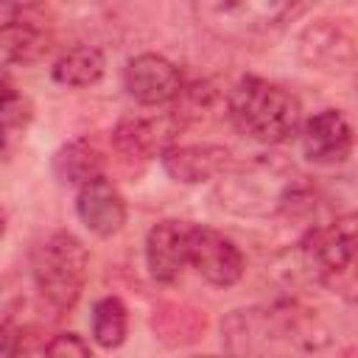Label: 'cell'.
Wrapping results in <instances>:
<instances>
[{
	"label": "cell",
	"instance_id": "6da1fadb",
	"mask_svg": "<svg viewBox=\"0 0 358 358\" xmlns=\"http://www.w3.org/2000/svg\"><path fill=\"white\" fill-rule=\"evenodd\" d=\"M235 129L257 143H285L302 129V106L294 92L260 76H243L227 101Z\"/></svg>",
	"mask_w": 358,
	"mask_h": 358
},
{
	"label": "cell",
	"instance_id": "7a4b0ae2",
	"mask_svg": "<svg viewBox=\"0 0 358 358\" xmlns=\"http://www.w3.org/2000/svg\"><path fill=\"white\" fill-rule=\"evenodd\" d=\"M90 252L73 232H50L31 249V277L53 310H70L84 291Z\"/></svg>",
	"mask_w": 358,
	"mask_h": 358
},
{
	"label": "cell",
	"instance_id": "3957f363",
	"mask_svg": "<svg viewBox=\"0 0 358 358\" xmlns=\"http://www.w3.org/2000/svg\"><path fill=\"white\" fill-rule=\"evenodd\" d=\"M218 193L227 201V207L235 213L266 215V213L291 207L294 199L302 193V185L294 176V171H280L277 165L260 162L252 171H241L229 176L227 185L221 182Z\"/></svg>",
	"mask_w": 358,
	"mask_h": 358
},
{
	"label": "cell",
	"instance_id": "277c9868",
	"mask_svg": "<svg viewBox=\"0 0 358 358\" xmlns=\"http://www.w3.org/2000/svg\"><path fill=\"white\" fill-rule=\"evenodd\" d=\"M299 252L310 277L327 285L358 257V213L338 215L336 221L310 229Z\"/></svg>",
	"mask_w": 358,
	"mask_h": 358
},
{
	"label": "cell",
	"instance_id": "5b68a950",
	"mask_svg": "<svg viewBox=\"0 0 358 358\" xmlns=\"http://www.w3.org/2000/svg\"><path fill=\"white\" fill-rule=\"evenodd\" d=\"M193 11L221 36H252L282 25L299 8L291 3H196Z\"/></svg>",
	"mask_w": 358,
	"mask_h": 358
},
{
	"label": "cell",
	"instance_id": "8992f818",
	"mask_svg": "<svg viewBox=\"0 0 358 358\" xmlns=\"http://www.w3.org/2000/svg\"><path fill=\"white\" fill-rule=\"evenodd\" d=\"M182 123L176 120L173 112L168 115H126L117 120L112 129V145L117 154L129 159H151V157H165L176 143Z\"/></svg>",
	"mask_w": 358,
	"mask_h": 358
},
{
	"label": "cell",
	"instance_id": "52a82bcc",
	"mask_svg": "<svg viewBox=\"0 0 358 358\" xmlns=\"http://www.w3.org/2000/svg\"><path fill=\"white\" fill-rule=\"evenodd\" d=\"M190 266L201 280H207L215 288L235 285L246 268L241 249L224 232L196 224L190 229Z\"/></svg>",
	"mask_w": 358,
	"mask_h": 358
},
{
	"label": "cell",
	"instance_id": "ba28073f",
	"mask_svg": "<svg viewBox=\"0 0 358 358\" xmlns=\"http://www.w3.org/2000/svg\"><path fill=\"white\" fill-rule=\"evenodd\" d=\"M126 92L143 106H162L182 95V73L173 62L159 53H140L123 67Z\"/></svg>",
	"mask_w": 358,
	"mask_h": 358
},
{
	"label": "cell",
	"instance_id": "9c48e42d",
	"mask_svg": "<svg viewBox=\"0 0 358 358\" xmlns=\"http://www.w3.org/2000/svg\"><path fill=\"white\" fill-rule=\"evenodd\" d=\"M34 6H3V31H0V50L3 64H36L48 56L53 39L42 20L34 14Z\"/></svg>",
	"mask_w": 358,
	"mask_h": 358
},
{
	"label": "cell",
	"instance_id": "30bf717a",
	"mask_svg": "<svg viewBox=\"0 0 358 358\" xmlns=\"http://www.w3.org/2000/svg\"><path fill=\"white\" fill-rule=\"evenodd\" d=\"M190 229L193 224L165 218L145 235V266L157 282H176L190 263Z\"/></svg>",
	"mask_w": 358,
	"mask_h": 358
},
{
	"label": "cell",
	"instance_id": "8fae6325",
	"mask_svg": "<svg viewBox=\"0 0 358 358\" xmlns=\"http://www.w3.org/2000/svg\"><path fill=\"white\" fill-rule=\"evenodd\" d=\"M302 151L313 165H341L352 151V126L338 109H322L302 123Z\"/></svg>",
	"mask_w": 358,
	"mask_h": 358
},
{
	"label": "cell",
	"instance_id": "7c38bea8",
	"mask_svg": "<svg viewBox=\"0 0 358 358\" xmlns=\"http://www.w3.org/2000/svg\"><path fill=\"white\" fill-rule=\"evenodd\" d=\"M76 213H78L81 224L98 238H112L126 224V201H123L120 190L106 176L78 187Z\"/></svg>",
	"mask_w": 358,
	"mask_h": 358
},
{
	"label": "cell",
	"instance_id": "4fadbf2b",
	"mask_svg": "<svg viewBox=\"0 0 358 358\" xmlns=\"http://www.w3.org/2000/svg\"><path fill=\"white\" fill-rule=\"evenodd\" d=\"M229 165V151L215 143H193V145H173L162 157V168L173 182L199 185L215 179Z\"/></svg>",
	"mask_w": 358,
	"mask_h": 358
},
{
	"label": "cell",
	"instance_id": "5bb4252c",
	"mask_svg": "<svg viewBox=\"0 0 358 358\" xmlns=\"http://www.w3.org/2000/svg\"><path fill=\"white\" fill-rule=\"evenodd\" d=\"M103 165H106L103 151L90 137H76V140L64 143L53 154V173L64 185L84 187V185H90V182L103 176Z\"/></svg>",
	"mask_w": 358,
	"mask_h": 358
},
{
	"label": "cell",
	"instance_id": "9a60e30c",
	"mask_svg": "<svg viewBox=\"0 0 358 358\" xmlns=\"http://www.w3.org/2000/svg\"><path fill=\"white\" fill-rule=\"evenodd\" d=\"M350 45L352 42L347 39V34L338 25H333L330 20H322L319 25L305 28V34L299 39V53L310 67L313 64L316 67H336V64L350 59Z\"/></svg>",
	"mask_w": 358,
	"mask_h": 358
},
{
	"label": "cell",
	"instance_id": "2e32d148",
	"mask_svg": "<svg viewBox=\"0 0 358 358\" xmlns=\"http://www.w3.org/2000/svg\"><path fill=\"white\" fill-rule=\"evenodd\" d=\"M103 70H106L103 53L92 45H78V48H73V50H67L56 59L53 81L62 84V87H70V90H81V87H90V84L101 81Z\"/></svg>",
	"mask_w": 358,
	"mask_h": 358
},
{
	"label": "cell",
	"instance_id": "e0dca14e",
	"mask_svg": "<svg viewBox=\"0 0 358 358\" xmlns=\"http://www.w3.org/2000/svg\"><path fill=\"white\" fill-rule=\"evenodd\" d=\"M129 330V313L126 305L117 296H103L92 308V338L103 350H115L126 341Z\"/></svg>",
	"mask_w": 358,
	"mask_h": 358
},
{
	"label": "cell",
	"instance_id": "ac0fdd59",
	"mask_svg": "<svg viewBox=\"0 0 358 358\" xmlns=\"http://www.w3.org/2000/svg\"><path fill=\"white\" fill-rule=\"evenodd\" d=\"M34 117V106L31 101L22 95V90L14 87L11 76L3 73V134H6V145L11 143V137L17 131H22Z\"/></svg>",
	"mask_w": 358,
	"mask_h": 358
},
{
	"label": "cell",
	"instance_id": "d6986e66",
	"mask_svg": "<svg viewBox=\"0 0 358 358\" xmlns=\"http://www.w3.org/2000/svg\"><path fill=\"white\" fill-rule=\"evenodd\" d=\"M42 358H95V355L78 333H59L45 344Z\"/></svg>",
	"mask_w": 358,
	"mask_h": 358
},
{
	"label": "cell",
	"instance_id": "ffe728a7",
	"mask_svg": "<svg viewBox=\"0 0 358 358\" xmlns=\"http://www.w3.org/2000/svg\"><path fill=\"white\" fill-rule=\"evenodd\" d=\"M0 358H25V336L8 319L0 330Z\"/></svg>",
	"mask_w": 358,
	"mask_h": 358
},
{
	"label": "cell",
	"instance_id": "44dd1931",
	"mask_svg": "<svg viewBox=\"0 0 358 358\" xmlns=\"http://www.w3.org/2000/svg\"><path fill=\"white\" fill-rule=\"evenodd\" d=\"M199 358H218V355H199Z\"/></svg>",
	"mask_w": 358,
	"mask_h": 358
}]
</instances>
